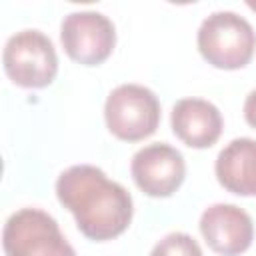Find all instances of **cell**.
I'll return each instance as SVG.
<instances>
[{
  "instance_id": "6da1fadb",
  "label": "cell",
  "mask_w": 256,
  "mask_h": 256,
  "mask_svg": "<svg viewBox=\"0 0 256 256\" xmlns=\"http://www.w3.org/2000/svg\"><path fill=\"white\" fill-rule=\"evenodd\" d=\"M56 196L74 214L80 232L96 242L120 236L132 220L130 192L90 164L66 168L56 180Z\"/></svg>"
},
{
  "instance_id": "7a4b0ae2",
  "label": "cell",
  "mask_w": 256,
  "mask_h": 256,
  "mask_svg": "<svg viewBox=\"0 0 256 256\" xmlns=\"http://www.w3.org/2000/svg\"><path fill=\"white\" fill-rule=\"evenodd\" d=\"M198 50L204 60L222 70L244 68L256 50V34L236 12H214L198 28Z\"/></svg>"
},
{
  "instance_id": "3957f363",
  "label": "cell",
  "mask_w": 256,
  "mask_h": 256,
  "mask_svg": "<svg viewBox=\"0 0 256 256\" xmlns=\"http://www.w3.org/2000/svg\"><path fill=\"white\" fill-rule=\"evenodd\" d=\"M2 246L6 256H76L58 222L38 208H22L6 220Z\"/></svg>"
},
{
  "instance_id": "277c9868",
  "label": "cell",
  "mask_w": 256,
  "mask_h": 256,
  "mask_svg": "<svg viewBox=\"0 0 256 256\" xmlns=\"http://www.w3.org/2000/svg\"><path fill=\"white\" fill-rule=\"evenodd\" d=\"M104 118L116 138L138 142L156 132L160 124V102L146 86L120 84L106 98Z\"/></svg>"
},
{
  "instance_id": "5b68a950",
  "label": "cell",
  "mask_w": 256,
  "mask_h": 256,
  "mask_svg": "<svg viewBox=\"0 0 256 256\" xmlns=\"http://www.w3.org/2000/svg\"><path fill=\"white\" fill-rule=\"evenodd\" d=\"M2 62L8 78L22 88H44L58 72L54 44L40 30H22L10 36Z\"/></svg>"
},
{
  "instance_id": "8992f818",
  "label": "cell",
  "mask_w": 256,
  "mask_h": 256,
  "mask_svg": "<svg viewBox=\"0 0 256 256\" xmlns=\"http://www.w3.org/2000/svg\"><path fill=\"white\" fill-rule=\"evenodd\" d=\"M60 40L66 54L84 64L96 66L104 62L116 44V30L108 16L96 10H80L64 16Z\"/></svg>"
},
{
  "instance_id": "52a82bcc",
  "label": "cell",
  "mask_w": 256,
  "mask_h": 256,
  "mask_svg": "<svg viewBox=\"0 0 256 256\" xmlns=\"http://www.w3.org/2000/svg\"><path fill=\"white\" fill-rule=\"evenodd\" d=\"M130 172L142 192L154 198H166L184 182L186 162L174 146L156 142L140 148L132 156Z\"/></svg>"
},
{
  "instance_id": "ba28073f",
  "label": "cell",
  "mask_w": 256,
  "mask_h": 256,
  "mask_svg": "<svg viewBox=\"0 0 256 256\" xmlns=\"http://www.w3.org/2000/svg\"><path fill=\"white\" fill-rule=\"evenodd\" d=\"M200 232L206 244L222 256L246 252L254 240V224L248 212L236 204H212L200 216Z\"/></svg>"
},
{
  "instance_id": "9c48e42d",
  "label": "cell",
  "mask_w": 256,
  "mask_h": 256,
  "mask_svg": "<svg viewBox=\"0 0 256 256\" xmlns=\"http://www.w3.org/2000/svg\"><path fill=\"white\" fill-rule=\"evenodd\" d=\"M172 130L190 148H208L222 134L220 110L202 98H182L172 108Z\"/></svg>"
},
{
  "instance_id": "30bf717a",
  "label": "cell",
  "mask_w": 256,
  "mask_h": 256,
  "mask_svg": "<svg viewBox=\"0 0 256 256\" xmlns=\"http://www.w3.org/2000/svg\"><path fill=\"white\" fill-rule=\"evenodd\" d=\"M216 178L232 194L256 196V140L236 138L216 158Z\"/></svg>"
},
{
  "instance_id": "8fae6325",
  "label": "cell",
  "mask_w": 256,
  "mask_h": 256,
  "mask_svg": "<svg viewBox=\"0 0 256 256\" xmlns=\"http://www.w3.org/2000/svg\"><path fill=\"white\" fill-rule=\"evenodd\" d=\"M150 256H204L198 242L186 232H172L164 236L150 252Z\"/></svg>"
},
{
  "instance_id": "7c38bea8",
  "label": "cell",
  "mask_w": 256,
  "mask_h": 256,
  "mask_svg": "<svg viewBox=\"0 0 256 256\" xmlns=\"http://www.w3.org/2000/svg\"><path fill=\"white\" fill-rule=\"evenodd\" d=\"M244 118L250 126L256 128V90H252L248 96H246V102H244Z\"/></svg>"
},
{
  "instance_id": "4fadbf2b",
  "label": "cell",
  "mask_w": 256,
  "mask_h": 256,
  "mask_svg": "<svg viewBox=\"0 0 256 256\" xmlns=\"http://www.w3.org/2000/svg\"><path fill=\"white\" fill-rule=\"evenodd\" d=\"M248 6H250L252 10H256V2H248Z\"/></svg>"
}]
</instances>
